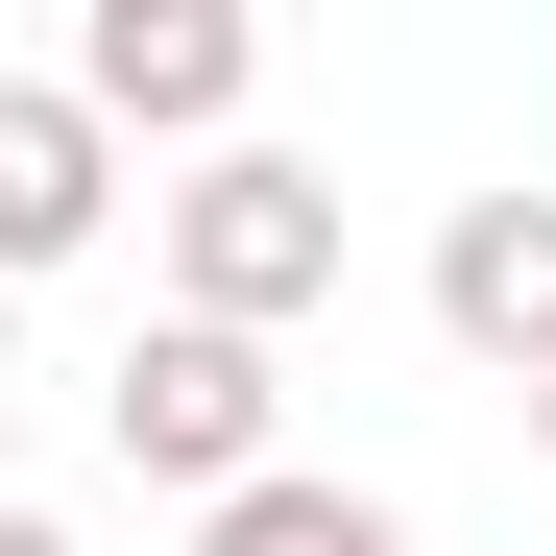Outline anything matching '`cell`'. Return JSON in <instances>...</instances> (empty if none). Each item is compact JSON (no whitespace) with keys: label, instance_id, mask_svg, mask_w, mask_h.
<instances>
[{"label":"cell","instance_id":"cell-1","mask_svg":"<svg viewBox=\"0 0 556 556\" xmlns=\"http://www.w3.org/2000/svg\"><path fill=\"white\" fill-rule=\"evenodd\" d=\"M169 315H194V339H291V315H339V169H291V146H194V194H169Z\"/></svg>","mask_w":556,"mask_h":556},{"label":"cell","instance_id":"cell-2","mask_svg":"<svg viewBox=\"0 0 556 556\" xmlns=\"http://www.w3.org/2000/svg\"><path fill=\"white\" fill-rule=\"evenodd\" d=\"M98 435H122V484L218 508V484H266V459H291V388H266V339L146 315V339H122V388H98Z\"/></svg>","mask_w":556,"mask_h":556},{"label":"cell","instance_id":"cell-3","mask_svg":"<svg viewBox=\"0 0 556 556\" xmlns=\"http://www.w3.org/2000/svg\"><path fill=\"white\" fill-rule=\"evenodd\" d=\"M242 98H266L242 0H98V25H73V122L98 146H242Z\"/></svg>","mask_w":556,"mask_h":556},{"label":"cell","instance_id":"cell-4","mask_svg":"<svg viewBox=\"0 0 556 556\" xmlns=\"http://www.w3.org/2000/svg\"><path fill=\"white\" fill-rule=\"evenodd\" d=\"M435 339L484 388H556V194H459L435 218Z\"/></svg>","mask_w":556,"mask_h":556},{"label":"cell","instance_id":"cell-5","mask_svg":"<svg viewBox=\"0 0 556 556\" xmlns=\"http://www.w3.org/2000/svg\"><path fill=\"white\" fill-rule=\"evenodd\" d=\"M98 218H122V146L73 122V73H0V291H49Z\"/></svg>","mask_w":556,"mask_h":556},{"label":"cell","instance_id":"cell-6","mask_svg":"<svg viewBox=\"0 0 556 556\" xmlns=\"http://www.w3.org/2000/svg\"><path fill=\"white\" fill-rule=\"evenodd\" d=\"M194 556H412V508H388V484H315V459H266V484L194 508Z\"/></svg>","mask_w":556,"mask_h":556},{"label":"cell","instance_id":"cell-7","mask_svg":"<svg viewBox=\"0 0 556 556\" xmlns=\"http://www.w3.org/2000/svg\"><path fill=\"white\" fill-rule=\"evenodd\" d=\"M0 556H73V508H0Z\"/></svg>","mask_w":556,"mask_h":556},{"label":"cell","instance_id":"cell-8","mask_svg":"<svg viewBox=\"0 0 556 556\" xmlns=\"http://www.w3.org/2000/svg\"><path fill=\"white\" fill-rule=\"evenodd\" d=\"M0 363H25V291H0Z\"/></svg>","mask_w":556,"mask_h":556},{"label":"cell","instance_id":"cell-9","mask_svg":"<svg viewBox=\"0 0 556 556\" xmlns=\"http://www.w3.org/2000/svg\"><path fill=\"white\" fill-rule=\"evenodd\" d=\"M532 459H556V388H532Z\"/></svg>","mask_w":556,"mask_h":556}]
</instances>
